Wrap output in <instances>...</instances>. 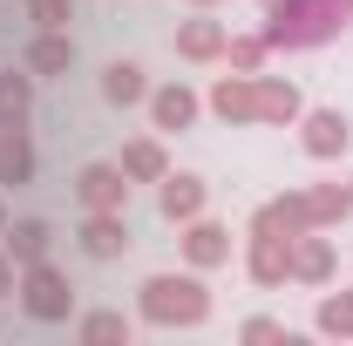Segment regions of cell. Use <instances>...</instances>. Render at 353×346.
<instances>
[{
    "mask_svg": "<svg viewBox=\"0 0 353 346\" xmlns=\"http://www.w3.org/2000/svg\"><path fill=\"white\" fill-rule=\"evenodd\" d=\"M211 109H218L224 123H252V75H218V88H211Z\"/></svg>",
    "mask_w": 353,
    "mask_h": 346,
    "instance_id": "44dd1931",
    "label": "cell"
},
{
    "mask_svg": "<svg viewBox=\"0 0 353 346\" xmlns=\"http://www.w3.org/2000/svg\"><path fill=\"white\" fill-rule=\"evenodd\" d=\"M0 231H7V204H0Z\"/></svg>",
    "mask_w": 353,
    "mask_h": 346,
    "instance_id": "f1b7e54d",
    "label": "cell"
},
{
    "mask_svg": "<svg viewBox=\"0 0 353 346\" xmlns=\"http://www.w3.org/2000/svg\"><path fill=\"white\" fill-rule=\"evenodd\" d=\"M238 340H285V346H292V333H285L279 319H245V326H238Z\"/></svg>",
    "mask_w": 353,
    "mask_h": 346,
    "instance_id": "4316f807",
    "label": "cell"
},
{
    "mask_svg": "<svg viewBox=\"0 0 353 346\" xmlns=\"http://www.w3.org/2000/svg\"><path fill=\"white\" fill-rule=\"evenodd\" d=\"M143 319L150 326H204L211 319V292L197 272H157L143 278Z\"/></svg>",
    "mask_w": 353,
    "mask_h": 346,
    "instance_id": "7a4b0ae2",
    "label": "cell"
},
{
    "mask_svg": "<svg viewBox=\"0 0 353 346\" xmlns=\"http://www.w3.org/2000/svg\"><path fill=\"white\" fill-rule=\"evenodd\" d=\"M75 197H82V211H123V204H130V176H123V163H82Z\"/></svg>",
    "mask_w": 353,
    "mask_h": 346,
    "instance_id": "5b68a950",
    "label": "cell"
},
{
    "mask_svg": "<svg viewBox=\"0 0 353 346\" xmlns=\"http://www.w3.org/2000/svg\"><path fill=\"white\" fill-rule=\"evenodd\" d=\"M224 21H211V14H197V21H176V54L183 61H218L224 54Z\"/></svg>",
    "mask_w": 353,
    "mask_h": 346,
    "instance_id": "9a60e30c",
    "label": "cell"
},
{
    "mask_svg": "<svg viewBox=\"0 0 353 346\" xmlns=\"http://www.w3.org/2000/svg\"><path fill=\"white\" fill-rule=\"evenodd\" d=\"M102 102H116V109H136V102H150V82H143V68H136V61H109V68H102Z\"/></svg>",
    "mask_w": 353,
    "mask_h": 346,
    "instance_id": "ffe728a7",
    "label": "cell"
},
{
    "mask_svg": "<svg viewBox=\"0 0 353 346\" xmlns=\"http://www.w3.org/2000/svg\"><path fill=\"white\" fill-rule=\"evenodd\" d=\"M116 163H123V176H130V183H163V176H170V156H163V143H157V136L123 143V156H116Z\"/></svg>",
    "mask_w": 353,
    "mask_h": 346,
    "instance_id": "e0dca14e",
    "label": "cell"
},
{
    "mask_svg": "<svg viewBox=\"0 0 353 346\" xmlns=\"http://www.w3.org/2000/svg\"><path fill=\"white\" fill-rule=\"evenodd\" d=\"M14 285H21V265H14V258H7V252H0V299H7Z\"/></svg>",
    "mask_w": 353,
    "mask_h": 346,
    "instance_id": "83f0119b",
    "label": "cell"
},
{
    "mask_svg": "<svg viewBox=\"0 0 353 346\" xmlns=\"http://www.w3.org/2000/svg\"><path fill=\"white\" fill-rule=\"evenodd\" d=\"M28 109H34V75H28V61H21V68H0V116H21V123H28Z\"/></svg>",
    "mask_w": 353,
    "mask_h": 346,
    "instance_id": "7402d4cb",
    "label": "cell"
},
{
    "mask_svg": "<svg viewBox=\"0 0 353 346\" xmlns=\"http://www.w3.org/2000/svg\"><path fill=\"white\" fill-rule=\"evenodd\" d=\"M34 176V143H28V130H21V116H0V190L14 183H28Z\"/></svg>",
    "mask_w": 353,
    "mask_h": 346,
    "instance_id": "8fae6325",
    "label": "cell"
},
{
    "mask_svg": "<svg viewBox=\"0 0 353 346\" xmlns=\"http://www.w3.org/2000/svg\"><path fill=\"white\" fill-rule=\"evenodd\" d=\"M197 7H211V0H197Z\"/></svg>",
    "mask_w": 353,
    "mask_h": 346,
    "instance_id": "f546056e",
    "label": "cell"
},
{
    "mask_svg": "<svg viewBox=\"0 0 353 346\" xmlns=\"http://www.w3.org/2000/svg\"><path fill=\"white\" fill-rule=\"evenodd\" d=\"M259 7H272V0H259Z\"/></svg>",
    "mask_w": 353,
    "mask_h": 346,
    "instance_id": "4dcf8cb0",
    "label": "cell"
},
{
    "mask_svg": "<svg viewBox=\"0 0 353 346\" xmlns=\"http://www.w3.org/2000/svg\"><path fill=\"white\" fill-rule=\"evenodd\" d=\"M312 326L333 333V340H353V285H347V292H326L319 312H312Z\"/></svg>",
    "mask_w": 353,
    "mask_h": 346,
    "instance_id": "603a6c76",
    "label": "cell"
},
{
    "mask_svg": "<svg viewBox=\"0 0 353 346\" xmlns=\"http://www.w3.org/2000/svg\"><path fill=\"white\" fill-rule=\"evenodd\" d=\"M265 54H272V41H265V34H231V41H224V61H231L238 75H259Z\"/></svg>",
    "mask_w": 353,
    "mask_h": 346,
    "instance_id": "cb8c5ba5",
    "label": "cell"
},
{
    "mask_svg": "<svg viewBox=\"0 0 353 346\" xmlns=\"http://www.w3.org/2000/svg\"><path fill=\"white\" fill-rule=\"evenodd\" d=\"M21 305H28V319H41V326H61L68 312H75V285H68V272L61 265H48V258H34V265H21Z\"/></svg>",
    "mask_w": 353,
    "mask_h": 346,
    "instance_id": "3957f363",
    "label": "cell"
},
{
    "mask_svg": "<svg viewBox=\"0 0 353 346\" xmlns=\"http://www.w3.org/2000/svg\"><path fill=\"white\" fill-rule=\"evenodd\" d=\"M299 116H306V95L285 75H252V123H299Z\"/></svg>",
    "mask_w": 353,
    "mask_h": 346,
    "instance_id": "277c9868",
    "label": "cell"
},
{
    "mask_svg": "<svg viewBox=\"0 0 353 346\" xmlns=\"http://www.w3.org/2000/svg\"><path fill=\"white\" fill-rule=\"evenodd\" d=\"M28 75H68V61H75V41L61 34V28H41L34 41H28Z\"/></svg>",
    "mask_w": 353,
    "mask_h": 346,
    "instance_id": "ac0fdd59",
    "label": "cell"
},
{
    "mask_svg": "<svg viewBox=\"0 0 353 346\" xmlns=\"http://www.w3.org/2000/svg\"><path fill=\"white\" fill-rule=\"evenodd\" d=\"M34 28H68V0H28Z\"/></svg>",
    "mask_w": 353,
    "mask_h": 346,
    "instance_id": "484cf974",
    "label": "cell"
},
{
    "mask_svg": "<svg viewBox=\"0 0 353 346\" xmlns=\"http://www.w3.org/2000/svg\"><path fill=\"white\" fill-rule=\"evenodd\" d=\"M265 14H272L265 21V41L272 48H319L353 21V0H272Z\"/></svg>",
    "mask_w": 353,
    "mask_h": 346,
    "instance_id": "6da1fadb",
    "label": "cell"
},
{
    "mask_svg": "<svg viewBox=\"0 0 353 346\" xmlns=\"http://www.w3.org/2000/svg\"><path fill=\"white\" fill-rule=\"evenodd\" d=\"M333 265H340V252H333L326 231H299V238H292V278H299V285H326Z\"/></svg>",
    "mask_w": 353,
    "mask_h": 346,
    "instance_id": "9c48e42d",
    "label": "cell"
},
{
    "mask_svg": "<svg viewBox=\"0 0 353 346\" xmlns=\"http://www.w3.org/2000/svg\"><path fill=\"white\" fill-rule=\"evenodd\" d=\"M245 272H252V285H285L292 278V238H252Z\"/></svg>",
    "mask_w": 353,
    "mask_h": 346,
    "instance_id": "5bb4252c",
    "label": "cell"
},
{
    "mask_svg": "<svg viewBox=\"0 0 353 346\" xmlns=\"http://www.w3.org/2000/svg\"><path fill=\"white\" fill-rule=\"evenodd\" d=\"M299 231H312L306 190H285V197H272V204L252 211V238H299Z\"/></svg>",
    "mask_w": 353,
    "mask_h": 346,
    "instance_id": "8992f818",
    "label": "cell"
},
{
    "mask_svg": "<svg viewBox=\"0 0 353 346\" xmlns=\"http://www.w3.org/2000/svg\"><path fill=\"white\" fill-rule=\"evenodd\" d=\"M197 109H204V95H197V88H183V82H170V88H157V95H150V130L176 136V130H190V123H197Z\"/></svg>",
    "mask_w": 353,
    "mask_h": 346,
    "instance_id": "ba28073f",
    "label": "cell"
},
{
    "mask_svg": "<svg viewBox=\"0 0 353 346\" xmlns=\"http://www.w3.org/2000/svg\"><path fill=\"white\" fill-rule=\"evenodd\" d=\"M183 258H190V272L224 265V258H231V231L211 224V217H190V224H183Z\"/></svg>",
    "mask_w": 353,
    "mask_h": 346,
    "instance_id": "7c38bea8",
    "label": "cell"
},
{
    "mask_svg": "<svg viewBox=\"0 0 353 346\" xmlns=\"http://www.w3.org/2000/svg\"><path fill=\"white\" fill-rule=\"evenodd\" d=\"M82 252L88 258H123L130 252V224H123V211H88V224H82Z\"/></svg>",
    "mask_w": 353,
    "mask_h": 346,
    "instance_id": "4fadbf2b",
    "label": "cell"
},
{
    "mask_svg": "<svg viewBox=\"0 0 353 346\" xmlns=\"http://www.w3.org/2000/svg\"><path fill=\"white\" fill-rule=\"evenodd\" d=\"M75 333H82L88 346H116V340H130V319H123V312H88Z\"/></svg>",
    "mask_w": 353,
    "mask_h": 346,
    "instance_id": "d4e9b609",
    "label": "cell"
},
{
    "mask_svg": "<svg viewBox=\"0 0 353 346\" xmlns=\"http://www.w3.org/2000/svg\"><path fill=\"white\" fill-rule=\"evenodd\" d=\"M48 245H54V231H48L41 217H14L7 231H0V252L14 265H34V258H48Z\"/></svg>",
    "mask_w": 353,
    "mask_h": 346,
    "instance_id": "2e32d148",
    "label": "cell"
},
{
    "mask_svg": "<svg viewBox=\"0 0 353 346\" xmlns=\"http://www.w3.org/2000/svg\"><path fill=\"white\" fill-rule=\"evenodd\" d=\"M299 143H306V156L326 163V156H340V150L353 143V123L340 116V109H306V116H299Z\"/></svg>",
    "mask_w": 353,
    "mask_h": 346,
    "instance_id": "52a82bcc",
    "label": "cell"
},
{
    "mask_svg": "<svg viewBox=\"0 0 353 346\" xmlns=\"http://www.w3.org/2000/svg\"><path fill=\"white\" fill-rule=\"evenodd\" d=\"M347 190H353V176H347Z\"/></svg>",
    "mask_w": 353,
    "mask_h": 346,
    "instance_id": "1f68e13d",
    "label": "cell"
},
{
    "mask_svg": "<svg viewBox=\"0 0 353 346\" xmlns=\"http://www.w3.org/2000/svg\"><path fill=\"white\" fill-rule=\"evenodd\" d=\"M306 190V217H312V231H333V224H347L353 211V190L347 183H299Z\"/></svg>",
    "mask_w": 353,
    "mask_h": 346,
    "instance_id": "d6986e66",
    "label": "cell"
},
{
    "mask_svg": "<svg viewBox=\"0 0 353 346\" xmlns=\"http://www.w3.org/2000/svg\"><path fill=\"white\" fill-rule=\"evenodd\" d=\"M157 211L170 217V224H190V217H204V176L170 170L163 183H157Z\"/></svg>",
    "mask_w": 353,
    "mask_h": 346,
    "instance_id": "30bf717a",
    "label": "cell"
}]
</instances>
